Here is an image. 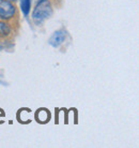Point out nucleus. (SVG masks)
Listing matches in <instances>:
<instances>
[{"label": "nucleus", "instance_id": "nucleus-1", "mask_svg": "<svg viewBox=\"0 0 139 148\" xmlns=\"http://www.w3.org/2000/svg\"><path fill=\"white\" fill-rule=\"evenodd\" d=\"M54 13L50 0H39L32 11V19L34 24L41 26L43 23L50 17Z\"/></svg>", "mask_w": 139, "mask_h": 148}, {"label": "nucleus", "instance_id": "nucleus-2", "mask_svg": "<svg viewBox=\"0 0 139 148\" xmlns=\"http://www.w3.org/2000/svg\"><path fill=\"white\" fill-rule=\"evenodd\" d=\"M16 14V7L10 0H0V21L7 22Z\"/></svg>", "mask_w": 139, "mask_h": 148}, {"label": "nucleus", "instance_id": "nucleus-3", "mask_svg": "<svg viewBox=\"0 0 139 148\" xmlns=\"http://www.w3.org/2000/svg\"><path fill=\"white\" fill-rule=\"evenodd\" d=\"M67 38V31L65 29H59L51 34V37L48 40V44L52 47L59 48L66 41Z\"/></svg>", "mask_w": 139, "mask_h": 148}, {"label": "nucleus", "instance_id": "nucleus-4", "mask_svg": "<svg viewBox=\"0 0 139 148\" xmlns=\"http://www.w3.org/2000/svg\"><path fill=\"white\" fill-rule=\"evenodd\" d=\"M35 119L40 123H46L50 119V114L46 108H40L35 113Z\"/></svg>", "mask_w": 139, "mask_h": 148}, {"label": "nucleus", "instance_id": "nucleus-5", "mask_svg": "<svg viewBox=\"0 0 139 148\" xmlns=\"http://www.w3.org/2000/svg\"><path fill=\"white\" fill-rule=\"evenodd\" d=\"M12 34L10 25L4 21H0V39H7Z\"/></svg>", "mask_w": 139, "mask_h": 148}, {"label": "nucleus", "instance_id": "nucleus-6", "mask_svg": "<svg viewBox=\"0 0 139 148\" xmlns=\"http://www.w3.org/2000/svg\"><path fill=\"white\" fill-rule=\"evenodd\" d=\"M17 119H18L19 122H22V123H28V122H30L31 121L30 111L28 108H22V110H19L18 113H17Z\"/></svg>", "mask_w": 139, "mask_h": 148}, {"label": "nucleus", "instance_id": "nucleus-7", "mask_svg": "<svg viewBox=\"0 0 139 148\" xmlns=\"http://www.w3.org/2000/svg\"><path fill=\"white\" fill-rule=\"evenodd\" d=\"M30 9H31V0H20V10L25 17L29 15Z\"/></svg>", "mask_w": 139, "mask_h": 148}, {"label": "nucleus", "instance_id": "nucleus-8", "mask_svg": "<svg viewBox=\"0 0 139 148\" xmlns=\"http://www.w3.org/2000/svg\"><path fill=\"white\" fill-rule=\"evenodd\" d=\"M2 48H3V44H1V43H0V51H1Z\"/></svg>", "mask_w": 139, "mask_h": 148}, {"label": "nucleus", "instance_id": "nucleus-9", "mask_svg": "<svg viewBox=\"0 0 139 148\" xmlns=\"http://www.w3.org/2000/svg\"><path fill=\"white\" fill-rule=\"evenodd\" d=\"M10 1H12V2H13V1H16V0H10Z\"/></svg>", "mask_w": 139, "mask_h": 148}]
</instances>
